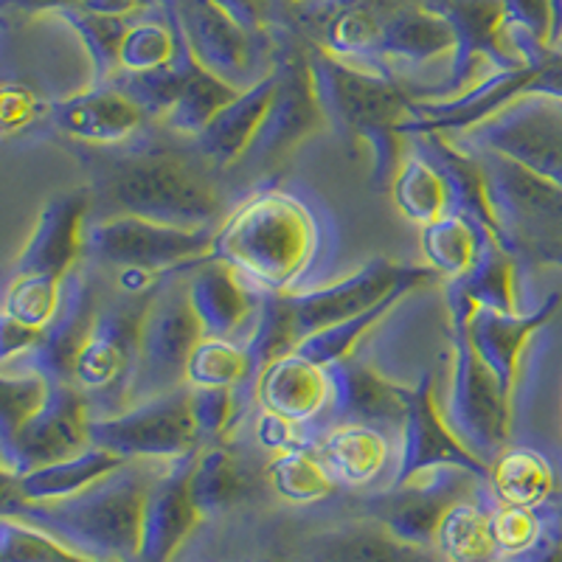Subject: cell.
Instances as JSON below:
<instances>
[{"instance_id": "cell-6", "label": "cell", "mask_w": 562, "mask_h": 562, "mask_svg": "<svg viewBox=\"0 0 562 562\" xmlns=\"http://www.w3.org/2000/svg\"><path fill=\"white\" fill-rule=\"evenodd\" d=\"M194 268L198 265L172 270L149 293L138 329V366L130 389V405L147 403L186 385V363L194 346L205 338L189 295V276Z\"/></svg>"}, {"instance_id": "cell-1", "label": "cell", "mask_w": 562, "mask_h": 562, "mask_svg": "<svg viewBox=\"0 0 562 562\" xmlns=\"http://www.w3.org/2000/svg\"><path fill=\"white\" fill-rule=\"evenodd\" d=\"M335 234L324 205L284 186H265L228 211L211 259L237 270L259 293H304L326 284L338 254Z\"/></svg>"}, {"instance_id": "cell-17", "label": "cell", "mask_w": 562, "mask_h": 562, "mask_svg": "<svg viewBox=\"0 0 562 562\" xmlns=\"http://www.w3.org/2000/svg\"><path fill=\"white\" fill-rule=\"evenodd\" d=\"M48 124L82 147L122 149L147 138L149 115L119 85H97L77 97L52 102Z\"/></svg>"}, {"instance_id": "cell-48", "label": "cell", "mask_w": 562, "mask_h": 562, "mask_svg": "<svg viewBox=\"0 0 562 562\" xmlns=\"http://www.w3.org/2000/svg\"><path fill=\"white\" fill-rule=\"evenodd\" d=\"M498 562H562V509L554 504V515L549 520V529L543 531V537L537 540L531 549H526L524 554L506 557Z\"/></svg>"}, {"instance_id": "cell-3", "label": "cell", "mask_w": 562, "mask_h": 562, "mask_svg": "<svg viewBox=\"0 0 562 562\" xmlns=\"http://www.w3.org/2000/svg\"><path fill=\"white\" fill-rule=\"evenodd\" d=\"M158 461H127L88 490L59 501H23L7 492L3 518L52 535L90 562H138L140 512Z\"/></svg>"}, {"instance_id": "cell-35", "label": "cell", "mask_w": 562, "mask_h": 562, "mask_svg": "<svg viewBox=\"0 0 562 562\" xmlns=\"http://www.w3.org/2000/svg\"><path fill=\"white\" fill-rule=\"evenodd\" d=\"M186 385L192 389H254V369L245 344L237 338H203L186 363Z\"/></svg>"}, {"instance_id": "cell-30", "label": "cell", "mask_w": 562, "mask_h": 562, "mask_svg": "<svg viewBox=\"0 0 562 562\" xmlns=\"http://www.w3.org/2000/svg\"><path fill=\"white\" fill-rule=\"evenodd\" d=\"M124 464H127V461H124L122 456L90 445V448L82 450L79 456H70V459L37 467V470L20 475V479H7L9 484H14L9 486L7 492H12V495H18V498L23 501L70 498V495L88 490V486L102 481L104 475L115 473V470Z\"/></svg>"}, {"instance_id": "cell-46", "label": "cell", "mask_w": 562, "mask_h": 562, "mask_svg": "<svg viewBox=\"0 0 562 562\" xmlns=\"http://www.w3.org/2000/svg\"><path fill=\"white\" fill-rule=\"evenodd\" d=\"M254 436L273 456L295 453V450H315V445H318V436H315L310 425H301V422H293L288 416H279L273 411L262 408H259L254 419Z\"/></svg>"}, {"instance_id": "cell-27", "label": "cell", "mask_w": 562, "mask_h": 562, "mask_svg": "<svg viewBox=\"0 0 562 562\" xmlns=\"http://www.w3.org/2000/svg\"><path fill=\"white\" fill-rule=\"evenodd\" d=\"M276 85H279V74H270L262 82H256L254 88L243 90L192 140L194 149L205 158V164H211L220 175L237 169L239 160L250 149L256 133H259V127L265 122V113H268L270 102H273Z\"/></svg>"}, {"instance_id": "cell-4", "label": "cell", "mask_w": 562, "mask_h": 562, "mask_svg": "<svg viewBox=\"0 0 562 562\" xmlns=\"http://www.w3.org/2000/svg\"><path fill=\"white\" fill-rule=\"evenodd\" d=\"M313 88L324 119L344 138L363 140L371 153V189L389 192L403 164L405 124L414 102L378 70H363L335 57H318L310 65Z\"/></svg>"}, {"instance_id": "cell-8", "label": "cell", "mask_w": 562, "mask_h": 562, "mask_svg": "<svg viewBox=\"0 0 562 562\" xmlns=\"http://www.w3.org/2000/svg\"><path fill=\"white\" fill-rule=\"evenodd\" d=\"M450 366L448 400L441 405L445 422L481 464L492 467L506 450L512 430V394H506L490 366L470 344L467 324H450Z\"/></svg>"}, {"instance_id": "cell-21", "label": "cell", "mask_w": 562, "mask_h": 562, "mask_svg": "<svg viewBox=\"0 0 562 562\" xmlns=\"http://www.w3.org/2000/svg\"><path fill=\"white\" fill-rule=\"evenodd\" d=\"M97 288H93V279L88 276V268L79 265L65 279L57 318L45 326L43 335H40V344L29 355L14 360V363L23 366L18 371H37V374L48 380H68L70 383V369H74V360H77L79 349H82L85 338H88L90 326L97 321Z\"/></svg>"}, {"instance_id": "cell-36", "label": "cell", "mask_w": 562, "mask_h": 562, "mask_svg": "<svg viewBox=\"0 0 562 562\" xmlns=\"http://www.w3.org/2000/svg\"><path fill=\"white\" fill-rule=\"evenodd\" d=\"M243 344L245 349H248L250 369H254V385L256 378H259L273 360L284 358V355L299 349L301 333L299 324H295L293 318V310H290L288 304V295H259V310H256L254 329H250V335Z\"/></svg>"}, {"instance_id": "cell-43", "label": "cell", "mask_w": 562, "mask_h": 562, "mask_svg": "<svg viewBox=\"0 0 562 562\" xmlns=\"http://www.w3.org/2000/svg\"><path fill=\"white\" fill-rule=\"evenodd\" d=\"M52 380L37 371H3L0 378V439L18 434L40 408Z\"/></svg>"}, {"instance_id": "cell-5", "label": "cell", "mask_w": 562, "mask_h": 562, "mask_svg": "<svg viewBox=\"0 0 562 562\" xmlns=\"http://www.w3.org/2000/svg\"><path fill=\"white\" fill-rule=\"evenodd\" d=\"M461 149L479 160L498 239L520 273L543 265L562 268V189L498 153Z\"/></svg>"}, {"instance_id": "cell-15", "label": "cell", "mask_w": 562, "mask_h": 562, "mask_svg": "<svg viewBox=\"0 0 562 562\" xmlns=\"http://www.w3.org/2000/svg\"><path fill=\"white\" fill-rule=\"evenodd\" d=\"M400 436H403V445H400V456H396L391 486L408 484L414 475L428 473L436 467H459V470L490 481V467L481 464L456 439V434L445 422L430 374H422L416 385L405 389V422L400 428Z\"/></svg>"}, {"instance_id": "cell-47", "label": "cell", "mask_w": 562, "mask_h": 562, "mask_svg": "<svg viewBox=\"0 0 562 562\" xmlns=\"http://www.w3.org/2000/svg\"><path fill=\"white\" fill-rule=\"evenodd\" d=\"M48 108H52V102H43L23 82H7L0 90V127H3V135L14 138L18 133H26L32 124L48 122Z\"/></svg>"}, {"instance_id": "cell-10", "label": "cell", "mask_w": 562, "mask_h": 562, "mask_svg": "<svg viewBox=\"0 0 562 562\" xmlns=\"http://www.w3.org/2000/svg\"><path fill=\"white\" fill-rule=\"evenodd\" d=\"M90 445L122 456L124 461H172L189 459L203 450L192 411V389L160 394L147 403L130 405L115 416L90 419Z\"/></svg>"}, {"instance_id": "cell-49", "label": "cell", "mask_w": 562, "mask_h": 562, "mask_svg": "<svg viewBox=\"0 0 562 562\" xmlns=\"http://www.w3.org/2000/svg\"><path fill=\"white\" fill-rule=\"evenodd\" d=\"M140 0H82V7L88 14H99V18H115L122 20L138 9Z\"/></svg>"}, {"instance_id": "cell-20", "label": "cell", "mask_w": 562, "mask_h": 562, "mask_svg": "<svg viewBox=\"0 0 562 562\" xmlns=\"http://www.w3.org/2000/svg\"><path fill=\"white\" fill-rule=\"evenodd\" d=\"M333 405L326 411L324 430L333 425H371V428H403L405 385L391 383L374 366L358 355L329 366Z\"/></svg>"}, {"instance_id": "cell-9", "label": "cell", "mask_w": 562, "mask_h": 562, "mask_svg": "<svg viewBox=\"0 0 562 562\" xmlns=\"http://www.w3.org/2000/svg\"><path fill=\"white\" fill-rule=\"evenodd\" d=\"M217 228H175L140 217H90L85 259L113 270L167 276L211 259Z\"/></svg>"}, {"instance_id": "cell-14", "label": "cell", "mask_w": 562, "mask_h": 562, "mask_svg": "<svg viewBox=\"0 0 562 562\" xmlns=\"http://www.w3.org/2000/svg\"><path fill=\"white\" fill-rule=\"evenodd\" d=\"M434 276L430 268L400 265L391 259H371L363 268L338 281H326L321 288L288 295L293 318L299 324L301 340L307 335L321 333L326 326L344 324L366 310L378 307L385 295L394 293L403 284H425Z\"/></svg>"}, {"instance_id": "cell-7", "label": "cell", "mask_w": 562, "mask_h": 562, "mask_svg": "<svg viewBox=\"0 0 562 562\" xmlns=\"http://www.w3.org/2000/svg\"><path fill=\"white\" fill-rule=\"evenodd\" d=\"M149 293H122L124 299L99 304L97 321L74 360L70 383L88 396L93 419L130 408V389L138 366V329Z\"/></svg>"}, {"instance_id": "cell-13", "label": "cell", "mask_w": 562, "mask_h": 562, "mask_svg": "<svg viewBox=\"0 0 562 562\" xmlns=\"http://www.w3.org/2000/svg\"><path fill=\"white\" fill-rule=\"evenodd\" d=\"M486 486L484 479L459 467H436L408 484L389 486L371 501V520L383 524L394 537L419 549H434L441 520L459 501L473 498Z\"/></svg>"}, {"instance_id": "cell-18", "label": "cell", "mask_w": 562, "mask_h": 562, "mask_svg": "<svg viewBox=\"0 0 562 562\" xmlns=\"http://www.w3.org/2000/svg\"><path fill=\"white\" fill-rule=\"evenodd\" d=\"M324 110L313 88V74L307 65H288L279 74L273 102H270L265 122L256 133L254 144L239 160L237 172L268 169L288 158L301 140L310 138L324 124Z\"/></svg>"}, {"instance_id": "cell-50", "label": "cell", "mask_w": 562, "mask_h": 562, "mask_svg": "<svg viewBox=\"0 0 562 562\" xmlns=\"http://www.w3.org/2000/svg\"><path fill=\"white\" fill-rule=\"evenodd\" d=\"M265 562H273V560H265Z\"/></svg>"}, {"instance_id": "cell-29", "label": "cell", "mask_w": 562, "mask_h": 562, "mask_svg": "<svg viewBox=\"0 0 562 562\" xmlns=\"http://www.w3.org/2000/svg\"><path fill=\"white\" fill-rule=\"evenodd\" d=\"M313 557L315 562H445L436 549L405 543L371 518L315 537Z\"/></svg>"}, {"instance_id": "cell-39", "label": "cell", "mask_w": 562, "mask_h": 562, "mask_svg": "<svg viewBox=\"0 0 562 562\" xmlns=\"http://www.w3.org/2000/svg\"><path fill=\"white\" fill-rule=\"evenodd\" d=\"M265 479L270 490L288 504H318L338 490L315 450L273 456L265 467Z\"/></svg>"}, {"instance_id": "cell-16", "label": "cell", "mask_w": 562, "mask_h": 562, "mask_svg": "<svg viewBox=\"0 0 562 562\" xmlns=\"http://www.w3.org/2000/svg\"><path fill=\"white\" fill-rule=\"evenodd\" d=\"M93 194L90 189L59 194L40 211L32 237L14 259L9 279H40L65 284L85 256V231L90 223Z\"/></svg>"}, {"instance_id": "cell-38", "label": "cell", "mask_w": 562, "mask_h": 562, "mask_svg": "<svg viewBox=\"0 0 562 562\" xmlns=\"http://www.w3.org/2000/svg\"><path fill=\"white\" fill-rule=\"evenodd\" d=\"M419 245L428 268L436 276L456 281L473 268L475 254H479V225L467 223L456 214H445L422 228Z\"/></svg>"}, {"instance_id": "cell-23", "label": "cell", "mask_w": 562, "mask_h": 562, "mask_svg": "<svg viewBox=\"0 0 562 562\" xmlns=\"http://www.w3.org/2000/svg\"><path fill=\"white\" fill-rule=\"evenodd\" d=\"M186 34V48L192 52L194 63L223 79L237 90L254 88L250 74V52L243 26L225 14L214 0H186L180 14ZM262 82V79H259Z\"/></svg>"}, {"instance_id": "cell-45", "label": "cell", "mask_w": 562, "mask_h": 562, "mask_svg": "<svg viewBox=\"0 0 562 562\" xmlns=\"http://www.w3.org/2000/svg\"><path fill=\"white\" fill-rule=\"evenodd\" d=\"M192 411L203 448L220 445V436H225V430L231 428V422L237 416V391L192 389Z\"/></svg>"}, {"instance_id": "cell-51", "label": "cell", "mask_w": 562, "mask_h": 562, "mask_svg": "<svg viewBox=\"0 0 562 562\" xmlns=\"http://www.w3.org/2000/svg\"><path fill=\"white\" fill-rule=\"evenodd\" d=\"M560 48H562V45H560Z\"/></svg>"}, {"instance_id": "cell-33", "label": "cell", "mask_w": 562, "mask_h": 562, "mask_svg": "<svg viewBox=\"0 0 562 562\" xmlns=\"http://www.w3.org/2000/svg\"><path fill=\"white\" fill-rule=\"evenodd\" d=\"M389 192L400 214L411 223L422 225V228L450 214V192L445 178L434 164L411 153L408 147H405L403 164L396 169Z\"/></svg>"}, {"instance_id": "cell-31", "label": "cell", "mask_w": 562, "mask_h": 562, "mask_svg": "<svg viewBox=\"0 0 562 562\" xmlns=\"http://www.w3.org/2000/svg\"><path fill=\"white\" fill-rule=\"evenodd\" d=\"M492 506L495 495L486 481L484 490L473 498H464L445 515L439 531H436V546L445 562H498L495 543H492Z\"/></svg>"}, {"instance_id": "cell-22", "label": "cell", "mask_w": 562, "mask_h": 562, "mask_svg": "<svg viewBox=\"0 0 562 562\" xmlns=\"http://www.w3.org/2000/svg\"><path fill=\"white\" fill-rule=\"evenodd\" d=\"M254 396L262 411L310 425L321 439L326 411L333 405V380L329 369L290 351L256 378Z\"/></svg>"}, {"instance_id": "cell-41", "label": "cell", "mask_w": 562, "mask_h": 562, "mask_svg": "<svg viewBox=\"0 0 562 562\" xmlns=\"http://www.w3.org/2000/svg\"><path fill=\"white\" fill-rule=\"evenodd\" d=\"M186 45L178 43L172 29L160 26V23H135L127 29V37L119 52V70L127 77H140V74H153L164 70L180 59Z\"/></svg>"}, {"instance_id": "cell-42", "label": "cell", "mask_w": 562, "mask_h": 562, "mask_svg": "<svg viewBox=\"0 0 562 562\" xmlns=\"http://www.w3.org/2000/svg\"><path fill=\"white\" fill-rule=\"evenodd\" d=\"M551 515H554V504L543 506V509H526V506H506L495 501L490 526L498 560L524 554L526 549H531L549 529Z\"/></svg>"}, {"instance_id": "cell-2", "label": "cell", "mask_w": 562, "mask_h": 562, "mask_svg": "<svg viewBox=\"0 0 562 562\" xmlns=\"http://www.w3.org/2000/svg\"><path fill=\"white\" fill-rule=\"evenodd\" d=\"M147 138L122 149H90V164H97L93 186H88L93 205L113 209L110 217H140L175 228H220L225 194L217 169L205 164L192 140L172 147Z\"/></svg>"}, {"instance_id": "cell-28", "label": "cell", "mask_w": 562, "mask_h": 562, "mask_svg": "<svg viewBox=\"0 0 562 562\" xmlns=\"http://www.w3.org/2000/svg\"><path fill=\"white\" fill-rule=\"evenodd\" d=\"M315 453L324 461L335 484L366 490L385 473L391 441L383 430L371 425H333L321 434Z\"/></svg>"}, {"instance_id": "cell-19", "label": "cell", "mask_w": 562, "mask_h": 562, "mask_svg": "<svg viewBox=\"0 0 562 562\" xmlns=\"http://www.w3.org/2000/svg\"><path fill=\"white\" fill-rule=\"evenodd\" d=\"M198 453L167 464L153 479L140 512L138 562H172L186 537L200 524V512L189 492Z\"/></svg>"}, {"instance_id": "cell-32", "label": "cell", "mask_w": 562, "mask_h": 562, "mask_svg": "<svg viewBox=\"0 0 562 562\" xmlns=\"http://www.w3.org/2000/svg\"><path fill=\"white\" fill-rule=\"evenodd\" d=\"M554 467L535 448H506L490 467V490L498 504L543 509L554 498Z\"/></svg>"}, {"instance_id": "cell-11", "label": "cell", "mask_w": 562, "mask_h": 562, "mask_svg": "<svg viewBox=\"0 0 562 562\" xmlns=\"http://www.w3.org/2000/svg\"><path fill=\"white\" fill-rule=\"evenodd\" d=\"M459 138L461 147L504 155L562 189V102L557 99H518Z\"/></svg>"}, {"instance_id": "cell-25", "label": "cell", "mask_w": 562, "mask_h": 562, "mask_svg": "<svg viewBox=\"0 0 562 562\" xmlns=\"http://www.w3.org/2000/svg\"><path fill=\"white\" fill-rule=\"evenodd\" d=\"M560 293H551L531 310H518V313L475 310L470 324H467L470 344L479 351V358L490 366L492 374L498 378L506 394L515 391L520 351L540 326L554 318V313L560 310Z\"/></svg>"}, {"instance_id": "cell-26", "label": "cell", "mask_w": 562, "mask_h": 562, "mask_svg": "<svg viewBox=\"0 0 562 562\" xmlns=\"http://www.w3.org/2000/svg\"><path fill=\"white\" fill-rule=\"evenodd\" d=\"M189 295L205 338H234L248 318H256L262 293L220 259H205L189 276Z\"/></svg>"}, {"instance_id": "cell-44", "label": "cell", "mask_w": 562, "mask_h": 562, "mask_svg": "<svg viewBox=\"0 0 562 562\" xmlns=\"http://www.w3.org/2000/svg\"><path fill=\"white\" fill-rule=\"evenodd\" d=\"M0 562H90L85 557L65 549L52 535L23 524V520L3 518L0 524Z\"/></svg>"}, {"instance_id": "cell-37", "label": "cell", "mask_w": 562, "mask_h": 562, "mask_svg": "<svg viewBox=\"0 0 562 562\" xmlns=\"http://www.w3.org/2000/svg\"><path fill=\"white\" fill-rule=\"evenodd\" d=\"M239 93H243V90L231 88L223 79H217L214 74H209V70L198 65V68L192 70V77L186 79L178 102L172 104V110H169L160 122L167 124L172 133L194 140L211 122H214V119H217L220 110L228 102H234Z\"/></svg>"}, {"instance_id": "cell-40", "label": "cell", "mask_w": 562, "mask_h": 562, "mask_svg": "<svg viewBox=\"0 0 562 562\" xmlns=\"http://www.w3.org/2000/svg\"><path fill=\"white\" fill-rule=\"evenodd\" d=\"M414 288L416 284H403V288H396L391 295H385L378 307L366 310V313L355 315V318L344 321V324L326 326V329H321V333L307 335V338L301 340L299 349L295 351H299L301 358H307V360H313V363L329 369V366H335L338 360L355 355V346L360 344V338L369 333L371 326L380 324V321H383L385 315L396 307V301L403 299V295Z\"/></svg>"}, {"instance_id": "cell-24", "label": "cell", "mask_w": 562, "mask_h": 562, "mask_svg": "<svg viewBox=\"0 0 562 562\" xmlns=\"http://www.w3.org/2000/svg\"><path fill=\"white\" fill-rule=\"evenodd\" d=\"M518 265L490 228H479V254L461 279L448 281L450 324H470L475 310L518 313Z\"/></svg>"}, {"instance_id": "cell-34", "label": "cell", "mask_w": 562, "mask_h": 562, "mask_svg": "<svg viewBox=\"0 0 562 562\" xmlns=\"http://www.w3.org/2000/svg\"><path fill=\"white\" fill-rule=\"evenodd\" d=\"M189 492L198 506L200 518H217L223 512L234 509L248 492V481L243 475L237 456L225 445L203 448L194 459Z\"/></svg>"}, {"instance_id": "cell-12", "label": "cell", "mask_w": 562, "mask_h": 562, "mask_svg": "<svg viewBox=\"0 0 562 562\" xmlns=\"http://www.w3.org/2000/svg\"><path fill=\"white\" fill-rule=\"evenodd\" d=\"M88 396L68 380H52L43 408L14 436L0 439L3 475L20 479L37 467L79 456L90 448Z\"/></svg>"}]
</instances>
